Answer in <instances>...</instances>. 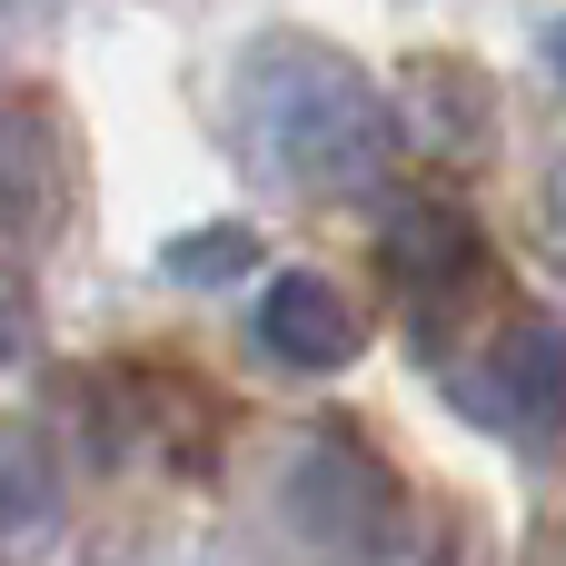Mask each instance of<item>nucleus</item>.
<instances>
[{
    "instance_id": "nucleus-9",
    "label": "nucleus",
    "mask_w": 566,
    "mask_h": 566,
    "mask_svg": "<svg viewBox=\"0 0 566 566\" xmlns=\"http://www.w3.org/2000/svg\"><path fill=\"white\" fill-rule=\"evenodd\" d=\"M30 358V298H20V279L0 269V368H20Z\"/></svg>"
},
{
    "instance_id": "nucleus-10",
    "label": "nucleus",
    "mask_w": 566,
    "mask_h": 566,
    "mask_svg": "<svg viewBox=\"0 0 566 566\" xmlns=\"http://www.w3.org/2000/svg\"><path fill=\"white\" fill-rule=\"evenodd\" d=\"M547 60H557V80H566V20H557V30H547Z\"/></svg>"
},
{
    "instance_id": "nucleus-3",
    "label": "nucleus",
    "mask_w": 566,
    "mask_h": 566,
    "mask_svg": "<svg viewBox=\"0 0 566 566\" xmlns=\"http://www.w3.org/2000/svg\"><path fill=\"white\" fill-rule=\"evenodd\" d=\"M259 338H269V358H289V368H308V378H328V368H348V358L368 348L358 298H348L338 279H318V269H279V279L259 289Z\"/></svg>"
},
{
    "instance_id": "nucleus-1",
    "label": "nucleus",
    "mask_w": 566,
    "mask_h": 566,
    "mask_svg": "<svg viewBox=\"0 0 566 566\" xmlns=\"http://www.w3.org/2000/svg\"><path fill=\"white\" fill-rule=\"evenodd\" d=\"M239 119H249V139H259V159L279 169V179H298V189H368L388 159H398V109H388V90L348 60V50H328V40H298V30H279V40H259L249 60H239Z\"/></svg>"
},
{
    "instance_id": "nucleus-4",
    "label": "nucleus",
    "mask_w": 566,
    "mask_h": 566,
    "mask_svg": "<svg viewBox=\"0 0 566 566\" xmlns=\"http://www.w3.org/2000/svg\"><path fill=\"white\" fill-rule=\"evenodd\" d=\"M488 418L517 438H566V328L557 318H517L488 348Z\"/></svg>"
},
{
    "instance_id": "nucleus-5",
    "label": "nucleus",
    "mask_w": 566,
    "mask_h": 566,
    "mask_svg": "<svg viewBox=\"0 0 566 566\" xmlns=\"http://www.w3.org/2000/svg\"><path fill=\"white\" fill-rule=\"evenodd\" d=\"M60 527V448L20 418H0V566L50 547Z\"/></svg>"
},
{
    "instance_id": "nucleus-2",
    "label": "nucleus",
    "mask_w": 566,
    "mask_h": 566,
    "mask_svg": "<svg viewBox=\"0 0 566 566\" xmlns=\"http://www.w3.org/2000/svg\"><path fill=\"white\" fill-rule=\"evenodd\" d=\"M279 517L318 557H348V566L398 557V537H408V497H398L388 458L358 448V438H308L289 458V478H279Z\"/></svg>"
},
{
    "instance_id": "nucleus-7",
    "label": "nucleus",
    "mask_w": 566,
    "mask_h": 566,
    "mask_svg": "<svg viewBox=\"0 0 566 566\" xmlns=\"http://www.w3.org/2000/svg\"><path fill=\"white\" fill-rule=\"evenodd\" d=\"M0 229H50V119L0 80Z\"/></svg>"
},
{
    "instance_id": "nucleus-8",
    "label": "nucleus",
    "mask_w": 566,
    "mask_h": 566,
    "mask_svg": "<svg viewBox=\"0 0 566 566\" xmlns=\"http://www.w3.org/2000/svg\"><path fill=\"white\" fill-rule=\"evenodd\" d=\"M169 279H229V269H249V239L239 229H209V239H169V259H159Z\"/></svg>"
},
{
    "instance_id": "nucleus-6",
    "label": "nucleus",
    "mask_w": 566,
    "mask_h": 566,
    "mask_svg": "<svg viewBox=\"0 0 566 566\" xmlns=\"http://www.w3.org/2000/svg\"><path fill=\"white\" fill-rule=\"evenodd\" d=\"M388 269L418 289V298H448V289H468L478 279V229L458 219V209H398L388 219Z\"/></svg>"
}]
</instances>
